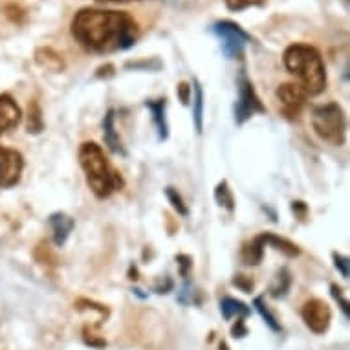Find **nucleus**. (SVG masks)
<instances>
[{"mask_svg":"<svg viewBox=\"0 0 350 350\" xmlns=\"http://www.w3.org/2000/svg\"><path fill=\"white\" fill-rule=\"evenodd\" d=\"M75 42L92 53H116L136 44L139 35L138 23L131 13L99 8H83L70 24Z\"/></svg>","mask_w":350,"mask_h":350,"instance_id":"nucleus-1","label":"nucleus"},{"mask_svg":"<svg viewBox=\"0 0 350 350\" xmlns=\"http://www.w3.org/2000/svg\"><path fill=\"white\" fill-rule=\"evenodd\" d=\"M282 61L306 96H317L327 88V68L317 48L304 42H295L284 50Z\"/></svg>","mask_w":350,"mask_h":350,"instance_id":"nucleus-2","label":"nucleus"},{"mask_svg":"<svg viewBox=\"0 0 350 350\" xmlns=\"http://www.w3.org/2000/svg\"><path fill=\"white\" fill-rule=\"evenodd\" d=\"M79 163L85 172L86 182L98 198L105 200L116 191L125 187V180L114 167L110 165L109 158L105 156L103 149L94 142H86L79 149Z\"/></svg>","mask_w":350,"mask_h":350,"instance_id":"nucleus-3","label":"nucleus"},{"mask_svg":"<svg viewBox=\"0 0 350 350\" xmlns=\"http://www.w3.org/2000/svg\"><path fill=\"white\" fill-rule=\"evenodd\" d=\"M312 126L323 142L330 145H343L347 121H345L343 109L338 103H327L316 107L312 112Z\"/></svg>","mask_w":350,"mask_h":350,"instance_id":"nucleus-4","label":"nucleus"},{"mask_svg":"<svg viewBox=\"0 0 350 350\" xmlns=\"http://www.w3.org/2000/svg\"><path fill=\"white\" fill-rule=\"evenodd\" d=\"M213 33L217 35L222 44V53L228 59H239L244 55V48L252 42V35L244 31L233 21H218L213 24Z\"/></svg>","mask_w":350,"mask_h":350,"instance_id":"nucleus-5","label":"nucleus"},{"mask_svg":"<svg viewBox=\"0 0 350 350\" xmlns=\"http://www.w3.org/2000/svg\"><path fill=\"white\" fill-rule=\"evenodd\" d=\"M237 85H239V99H237L235 105V121L237 125H242L246 123L247 120H252L253 116L258 114V112H265V105L260 103L255 88H253L252 81L246 77V72L242 70L239 79H237Z\"/></svg>","mask_w":350,"mask_h":350,"instance_id":"nucleus-6","label":"nucleus"},{"mask_svg":"<svg viewBox=\"0 0 350 350\" xmlns=\"http://www.w3.org/2000/svg\"><path fill=\"white\" fill-rule=\"evenodd\" d=\"M24 169V158L18 150L0 145V187L10 189L21 182Z\"/></svg>","mask_w":350,"mask_h":350,"instance_id":"nucleus-7","label":"nucleus"},{"mask_svg":"<svg viewBox=\"0 0 350 350\" xmlns=\"http://www.w3.org/2000/svg\"><path fill=\"white\" fill-rule=\"evenodd\" d=\"M303 321L314 334H325L332 321V312L325 301L321 299H310L306 301L301 310Z\"/></svg>","mask_w":350,"mask_h":350,"instance_id":"nucleus-8","label":"nucleus"},{"mask_svg":"<svg viewBox=\"0 0 350 350\" xmlns=\"http://www.w3.org/2000/svg\"><path fill=\"white\" fill-rule=\"evenodd\" d=\"M277 99L282 107V112L288 118H297L299 112L303 110L304 103H306V92L297 85V83H284L277 88L275 92Z\"/></svg>","mask_w":350,"mask_h":350,"instance_id":"nucleus-9","label":"nucleus"},{"mask_svg":"<svg viewBox=\"0 0 350 350\" xmlns=\"http://www.w3.org/2000/svg\"><path fill=\"white\" fill-rule=\"evenodd\" d=\"M23 120V112L18 109L17 101L10 94L0 96V136L12 131Z\"/></svg>","mask_w":350,"mask_h":350,"instance_id":"nucleus-10","label":"nucleus"},{"mask_svg":"<svg viewBox=\"0 0 350 350\" xmlns=\"http://www.w3.org/2000/svg\"><path fill=\"white\" fill-rule=\"evenodd\" d=\"M145 107L150 110L152 114V121H154L156 133H158V139L165 142L169 136V123H167V101L165 99H156V101H147Z\"/></svg>","mask_w":350,"mask_h":350,"instance_id":"nucleus-11","label":"nucleus"},{"mask_svg":"<svg viewBox=\"0 0 350 350\" xmlns=\"http://www.w3.org/2000/svg\"><path fill=\"white\" fill-rule=\"evenodd\" d=\"M50 226L53 230V242L57 246H64V242L68 241L70 233L74 230V218L64 213H53L50 217Z\"/></svg>","mask_w":350,"mask_h":350,"instance_id":"nucleus-12","label":"nucleus"},{"mask_svg":"<svg viewBox=\"0 0 350 350\" xmlns=\"http://www.w3.org/2000/svg\"><path fill=\"white\" fill-rule=\"evenodd\" d=\"M103 136L105 144L109 147L114 154H125V149L121 145L120 134L116 133V112L114 110H109L103 120Z\"/></svg>","mask_w":350,"mask_h":350,"instance_id":"nucleus-13","label":"nucleus"},{"mask_svg":"<svg viewBox=\"0 0 350 350\" xmlns=\"http://www.w3.org/2000/svg\"><path fill=\"white\" fill-rule=\"evenodd\" d=\"M35 63L42 68L50 70V72H55V74L64 70L63 55L55 52L53 48H39L35 52Z\"/></svg>","mask_w":350,"mask_h":350,"instance_id":"nucleus-14","label":"nucleus"},{"mask_svg":"<svg viewBox=\"0 0 350 350\" xmlns=\"http://www.w3.org/2000/svg\"><path fill=\"white\" fill-rule=\"evenodd\" d=\"M265 247L266 242L262 235H258L257 239H253L250 244H246V246L242 247V260H244V265H258V262L262 260V257H265Z\"/></svg>","mask_w":350,"mask_h":350,"instance_id":"nucleus-15","label":"nucleus"},{"mask_svg":"<svg viewBox=\"0 0 350 350\" xmlns=\"http://www.w3.org/2000/svg\"><path fill=\"white\" fill-rule=\"evenodd\" d=\"M220 312H222V316H224L226 321H230L233 317H237V319H244V317L250 316V308H247L246 304L233 297L222 299V303H220Z\"/></svg>","mask_w":350,"mask_h":350,"instance_id":"nucleus-16","label":"nucleus"},{"mask_svg":"<svg viewBox=\"0 0 350 350\" xmlns=\"http://www.w3.org/2000/svg\"><path fill=\"white\" fill-rule=\"evenodd\" d=\"M262 237H265L266 246L270 244V246H273L275 250H279V252H282L284 255H288V257H297L299 255V247L295 246L293 242L286 241V239H281V237L273 235V233H262Z\"/></svg>","mask_w":350,"mask_h":350,"instance_id":"nucleus-17","label":"nucleus"},{"mask_svg":"<svg viewBox=\"0 0 350 350\" xmlns=\"http://www.w3.org/2000/svg\"><path fill=\"white\" fill-rule=\"evenodd\" d=\"M290 284H292V275H290V271H288L286 268H282V270L277 273L273 284H271L270 295L275 299L284 297L288 290H290Z\"/></svg>","mask_w":350,"mask_h":350,"instance_id":"nucleus-18","label":"nucleus"},{"mask_svg":"<svg viewBox=\"0 0 350 350\" xmlns=\"http://www.w3.org/2000/svg\"><path fill=\"white\" fill-rule=\"evenodd\" d=\"M195 90V99H193V120H195L196 133H202V118H204V92L198 81L191 86Z\"/></svg>","mask_w":350,"mask_h":350,"instance_id":"nucleus-19","label":"nucleus"},{"mask_svg":"<svg viewBox=\"0 0 350 350\" xmlns=\"http://www.w3.org/2000/svg\"><path fill=\"white\" fill-rule=\"evenodd\" d=\"M215 200L218 202V206L226 207L228 211H233L235 209V198H233V193H231L228 182H220L215 189Z\"/></svg>","mask_w":350,"mask_h":350,"instance_id":"nucleus-20","label":"nucleus"},{"mask_svg":"<svg viewBox=\"0 0 350 350\" xmlns=\"http://www.w3.org/2000/svg\"><path fill=\"white\" fill-rule=\"evenodd\" d=\"M44 126V121H42V112H40V107L35 101H31L28 107V129L29 134H39Z\"/></svg>","mask_w":350,"mask_h":350,"instance_id":"nucleus-21","label":"nucleus"},{"mask_svg":"<svg viewBox=\"0 0 350 350\" xmlns=\"http://www.w3.org/2000/svg\"><path fill=\"white\" fill-rule=\"evenodd\" d=\"M255 308H257L258 314L262 316V319H265V321L268 323V327H270L271 330H273V332H281V330H282L281 325L277 323L275 316H273V314H271V312L268 310V306H266V304H265V299H262V297L255 299Z\"/></svg>","mask_w":350,"mask_h":350,"instance_id":"nucleus-22","label":"nucleus"},{"mask_svg":"<svg viewBox=\"0 0 350 350\" xmlns=\"http://www.w3.org/2000/svg\"><path fill=\"white\" fill-rule=\"evenodd\" d=\"M165 196H167V200L171 202V206L176 209L178 215H182V217H187V215H189V209H187V206H185L184 198H182V195H180L178 191L174 189V187H167Z\"/></svg>","mask_w":350,"mask_h":350,"instance_id":"nucleus-23","label":"nucleus"},{"mask_svg":"<svg viewBox=\"0 0 350 350\" xmlns=\"http://www.w3.org/2000/svg\"><path fill=\"white\" fill-rule=\"evenodd\" d=\"M268 0H224L226 8L230 12H244L247 8H262Z\"/></svg>","mask_w":350,"mask_h":350,"instance_id":"nucleus-24","label":"nucleus"},{"mask_svg":"<svg viewBox=\"0 0 350 350\" xmlns=\"http://www.w3.org/2000/svg\"><path fill=\"white\" fill-rule=\"evenodd\" d=\"M330 290H332L334 299H336V301H338V303L341 304V310H343L345 317H349V316H350V310H349V301H347V299H345L343 290H341V288H339V286H336V284H332V286H330Z\"/></svg>","mask_w":350,"mask_h":350,"instance_id":"nucleus-25","label":"nucleus"},{"mask_svg":"<svg viewBox=\"0 0 350 350\" xmlns=\"http://www.w3.org/2000/svg\"><path fill=\"white\" fill-rule=\"evenodd\" d=\"M334 265H336L338 271H341L343 279H349V258L339 255V253H334Z\"/></svg>","mask_w":350,"mask_h":350,"instance_id":"nucleus-26","label":"nucleus"},{"mask_svg":"<svg viewBox=\"0 0 350 350\" xmlns=\"http://www.w3.org/2000/svg\"><path fill=\"white\" fill-rule=\"evenodd\" d=\"M176 94H178L180 101L184 105H187L191 101V96H193V88H191L187 83H180L178 88H176Z\"/></svg>","mask_w":350,"mask_h":350,"instance_id":"nucleus-27","label":"nucleus"},{"mask_svg":"<svg viewBox=\"0 0 350 350\" xmlns=\"http://www.w3.org/2000/svg\"><path fill=\"white\" fill-rule=\"evenodd\" d=\"M233 284L239 286L242 292L250 293L253 290V281H250L246 275H237V279H233Z\"/></svg>","mask_w":350,"mask_h":350,"instance_id":"nucleus-28","label":"nucleus"},{"mask_svg":"<svg viewBox=\"0 0 350 350\" xmlns=\"http://www.w3.org/2000/svg\"><path fill=\"white\" fill-rule=\"evenodd\" d=\"M178 265H180V271H182V275L187 277L189 275V270H191V266H193V262H191V258L187 257V255H180L178 258Z\"/></svg>","mask_w":350,"mask_h":350,"instance_id":"nucleus-29","label":"nucleus"},{"mask_svg":"<svg viewBox=\"0 0 350 350\" xmlns=\"http://www.w3.org/2000/svg\"><path fill=\"white\" fill-rule=\"evenodd\" d=\"M231 332H233V338H244L247 334V328L246 325H244V321H242V319H237V325L233 327Z\"/></svg>","mask_w":350,"mask_h":350,"instance_id":"nucleus-30","label":"nucleus"},{"mask_svg":"<svg viewBox=\"0 0 350 350\" xmlns=\"http://www.w3.org/2000/svg\"><path fill=\"white\" fill-rule=\"evenodd\" d=\"M99 4H131V2H142V0H96Z\"/></svg>","mask_w":350,"mask_h":350,"instance_id":"nucleus-31","label":"nucleus"},{"mask_svg":"<svg viewBox=\"0 0 350 350\" xmlns=\"http://www.w3.org/2000/svg\"><path fill=\"white\" fill-rule=\"evenodd\" d=\"M218 350H230V347H228V345H226V343H220Z\"/></svg>","mask_w":350,"mask_h":350,"instance_id":"nucleus-32","label":"nucleus"}]
</instances>
